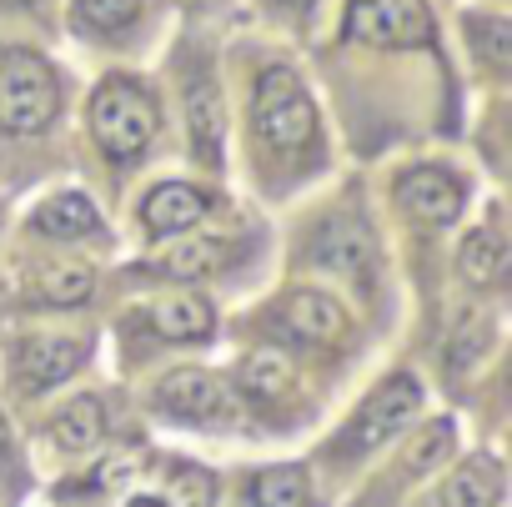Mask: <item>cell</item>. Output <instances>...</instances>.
Returning <instances> with one entry per match:
<instances>
[{
  "label": "cell",
  "mask_w": 512,
  "mask_h": 507,
  "mask_svg": "<svg viewBox=\"0 0 512 507\" xmlns=\"http://www.w3.org/2000/svg\"><path fill=\"white\" fill-rule=\"evenodd\" d=\"M502 502V467L492 457H472L447 482V507H497Z\"/></svg>",
  "instance_id": "cell-16"
},
{
  "label": "cell",
  "mask_w": 512,
  "mask_h": 507,
  "mask_svg": "<svg viewBox=\"0 0 512 507\" xmlns=\"http://www.w3.org/2000/svg\"><path fill=\"white\" fill-rule=\"evenodd\" d=\"M251 502L256 507H312V487L302 467H267L251 477Z\"/></svg>",
  "instance_id": "cell-17"
},
{
  "label": "cell",
  "mask_w": 512,
  "mask_h": 507,
  "mask_svg": "<svg viewBox=\"0 0 512 507\" xmlns=\"http://www.w3.org/2000/svg\"><path fill=\"white\" fill-rule=\"evenodd\" d=\"M347 36L367 46H432L437 21L427 11V0H352Z\"/></svg>",
  "instance_id": "cell-5"
},
{
  "label": "cell",
  "mask_w": 512,
  "mask_h": 507,
  "mask_svg": "<svg viewBox=\"0 0 512 507\" xmlns=\"http://www.w3.org/2000/svg\"><path fill=\"white\" fill-rule=\"evenodd\" d=\"M151 327L166 337V342H206L216 317H211V302L196 297V292H166L151 302Z\"/></svg>",
  "instance_id": "cell-12"
},
{
  "label": "cell",
  "mask_w": 512,
  "mask_h": 507,
  "mask_svg": "<svg viewBox=\"0 0 512 507\" xmlns=\"http://www.w3.org/2000/svg\"><path fill=\"white\" fill-rule=\"evenodd\" d=\"M0 6H21V0H0Z\"/></svg>",
  "instance_id": "cell-28"
},
{
  "label": "cell",
  "mask_w": 512,
  "mask_h": 507,
  "mask_svg": "<svg viewBox=\"0 0 512 507\" xmlns=\"http://www.w3.org/2000/svg\"><path fill=\"white\" fill-rule=\"evenodd\" d=\"M146 0H76V26L86 31H126L131 21H141Z\"/></svg>",
  "instance_id": "cell-22"
},
{
  "label": "cell",
  "mask_w": 512,
  "mask_h": 507,
  "mask_svg": "<svg viewBox=\"0 0 512 507\" xmlns=\"http://www.w3.org/2000/svg\"><path fill=\"white\" fill-rule=\"evenodd\" d=\"M31 226L46 231V236H66V241H76V236H96V231H101V211H96L91 196H81V191H61V196H51V201L31 216Z\"/></svg>",
  "instance_id": "cell-13"
},
{
  "label": "cell",
  "mask_w": 512,
  "mask_h": 507,
  "mask_svg": "<svg viewBox=\"0 0 512 507\" xmlns=\"http://www.w3.org/2000/svg\"><path fill=\"white\" fill-rule=\"evenodd\" d=\"M241 387L251 392V397H282L287 387H292V362L282 357V352H251L246 362H241Z\"/></svg>",
  "instance_id": "cell-21"
},
{
  "label": "cell",
  "mask_w": 512,
  "mask_h": 507,
  "mask_svg": "<svg viewBox=\"0 0 512 507\" xmlns=\"http://www.w3.org/2000/svg\"><path fill=\"white\" fill-rule=\"evenodd\" d=\"M251 126H256V141L272 151H307L317 141V106L287 66H267L256 76Z\"/></svg>",
  "instance_id": "cell-2"
},
{
  "label": "cell",
  "mask_w": 512,
  "mask_h": 507,
  "mask_svg": "<svg viewBox=\"0 0 512 507\" xmlns=\"http://www.w3.org/2000/svg\"><path fill=\"white\" fill-rule=\"evenodd\" d=\"M11 462V427H6V417H0V467Z\"/></svg>",
  "instance_id": "cell-26"
},
{
  "label": "cell",
  "mask_w": 512,
  "mask_h": 507,
  "mask_svg": "<svg viewBox=\"0 0 512 507\" xmlns=\"http://www.w3.org/2000/svg\"><path fill=\"white\" fill-rule=\"evenodd\" d=\"M186 116H191V146L216 161L221 156V131H226V116H221V91L201 76L191 91H186Z\"/></svg>",
  "instance_id": "cell-15"
},
{
  "label": "cell",
  "mask_w": 512,
  "mask_h": 507,
  "mask_svg": "<svg viewBox=\"0 0 512 507\" xmlns=\"http://www.w3.org/2000/svg\"><path fill=\"white\" fill-rule=\"evenodd\" d=\"M312 262L317 267H332V272H352V277H367L372 272V236L357 216H332L317 226L312 236Z\"/></svg>",
  "instance_id": "cell-10"
},
{
  "label": "cell",
  "mask_w": 512,
  "mask_h": 507,
  "mask_svg": "<svg viewBox=\"0 0 512 507\" xmlns=\"http://www.w3.org/2000/svg\"><path fill=\"white\" fill-rule=\"evenodd\" d=\"M31 297H36V302H46V307H76V302H86V297H91V272H86L81 262L46 267V272H41V282L31 287Z\"/></svg>",
  "instance_id": "cell-19"
},
{
  "label": "cell",
  "mask_w": 512,
  "mask_h": 507,
  "mask_svg": "<svg viewBox=\"0 0 512 507\" xmlns=\"http://www.w3.org/2000/svg\"><path fill=\"white\" fill-rule=\"evenodd\" d=\"M126 507H171V497H166V492H136Z\"/></svg>",
  "instance_id": "cell-25"
},
{
  "label": "cell",
  "mask_w": 512,
  "mask_h": 507,
  "mask_svg": "<svg viewBox=\"0 0 512 507\" xmlns=\"http://www.w3.org/2000/svg\"><path fill=\"white\" fill-rule=\"evenodd\" d=\"M277 6H287V11H307L312 0H277Z\"/></svg>",
  "instance_id": "cell-27"
},
{
  "label": "cell",
  "mask_w": 512,
  "mask_h": 507,
  "mask_svg": "<svg viewBox=\"0 0 512 507\" xmlns=\"http://www.w3.org/2000/svg\"><path fill=\"white\" fill-rule=\"evenodd\" d=\"M507 267V246L497 241V231H472L467 241H462V251H457V272L467 277V282H497V272Z\"/></svg>",
  "instance_id": "cell-18"
},
{
  "label": "cell",
  "mask_w": 512,
  "mask_h": 507,
  "mask_svg": "<svg viewBox=\"0 0 512 507\" xmlns=\"http://www.w3.org/2000/svg\"><path fill=\"white\" fill-rule=\"evenodd\" d=\"M417 407H422V387H417L407 372L387 377V382L362 402V412L347 422V432H342V452H372V447L392 442V437L417 417Z\"/></svg>",
  "instance_id": "cell-6"
},
{
  "label": "cell",
  "mask_w": 512,
  "mask_h": 507,
  "mask_svg": "<svg viewBox=\"0 0 512 507\" xmlns=\"http://www.w3.org/2000/svg\"><path fill=\"white\" fill-rule=\"evenodd\" d=\"M51 442L61 447V452H91L101 437H106V412H101V402L96 397H76L71 407H61L56 417H51Z\"/></svg>",
  "instance_id": "cell-14"
},
{
  "label": "cell",
  "mask_w": 512,
  "mask_h": 507,
  "mask_svg": "<svg viewBox=\"0 0 512 507\" xmlns=\"http://www.w3.org/2000/svg\"><path fill=\"white\" fill-rule=\"evenodd\" d=\"M211 196L186 186V181H161L156 191H146L141 201V226L151 236H171V231H191L196 221H206Z\"/></svg>",
  "instance_id": "cell-11"
},
{
  "label": "cell",
  "mask_w": 512,
  "mask_h": 507,
  "mask_svg": "<svg viewBox=\"0 0 512 507\" xmlns=\"http://www.w3.org/2000/svg\"><path fill=\"white\" fill-rule=\"evenodd\" d=\"M56 111H61V86L41 56L31 51L0 56V131L36 136L56 121Z\"/></svg>",
  "instance_id": "cell-3"
},
{
  "label": "cell",
  "mask_w": 512,
  "mask_h": 507,
  "mask_svg": "<svg viewBox=\"0 0 512 507\" xmlns=\"http://www.w3.org/2000/svg\"><path fill=\"white\" fill-rule=\"evenodd\" d=\"M86 352H91V342L86 337H26L21 347H16V372H21V382L26 387H51V382H61V377H71L81 362H86Z\"/></svg>",
  "instance_id": "cell-9"
},
{
  "label": "cell",
  "mask_w": 512,
  "mask_h": 507,
  "mask_svg": "<svg viewBox=\"0 0 512 507\" xmlns=\"http://www.w3.org/2000/svg\"><path fill=\"white\" fill-rule=\"evenodd\" d=\"M467 36L477 41V51L492 61V66H507L512 61V26L497 21V16H472L467 21Z\"/></svg>",
  "instance_id": "cell-23"
},
{
  "label": "cell",
  "mask_w": 512,
  "mask_h": 507,
  "mask_svg": "<svg viewBox=\"0 0 512 507\" xmlns=\"http://www.w3.org/2000/svg\"><path fill=\"white\" fill-rule=\"evenodd\" d=\"M156 412L171 422H191V427H226L236 422V402L231 387L221 377H211L206 367H176L156 382Z\"/></svg>",
  "instance_id": "cell-4"
},
{
  "label": "cell",
  "mask_w": 512,
  "mask_h": 507,
  "mask_svg": "<svg viewBox=\"0 0 512 507\" xmlns=\"http://www.w3.org/2000/svg\"><path fill=\"white\" fill-rule=\"evenodd\" d=\"M226 267V241H181L171 257L161 262V272H171V277H181V282H201V277H211V272H221Z\"/></svg>",
  "instance_id": "cell-20"
},
{
  "label": "cell",
  "mask_w": 512,
  "mask_h": 507,
  "mask_svg": "<svg viewBox=\"0 0 512 507\" xmlns=\"http://www.w3.org/2000/svg\"><path fill=\"white\" fill-rule=\"evenodd\" d=\"M156 121H161L156 96L131 76H111L91 96V131H96V141H101V151L111 161H136L151 146Z\"/></svg>",
  "instance_id": "cell-1"
},
{
  "label": "cell",
  "mask_w": 512,
  "mask_h": 507,
  "mask_svg": "<svg viewBox=\"0 0 512 507\" xmlns=\"http://www.w3.org/2000/svg\"><path fill=\"white\" fill-rule=\"evenodd\" d=\"M277 332L292 337V342H312V347H327L347 332V312L327 297V292H292L282 307H277Z\"/></svg>",
  "instance_id": "cell-8"
},
{
  "label": "cell",
  "mask_w": 512,
  "mask_h": 507,
  "mask_svg": "<svg viewBox=\"0 0 512 507\" xmlns=\"http://www.w3.org/2000/svg\"><path fill=\"white\" fill-rule=\"evenodd\" d=\"M397 201L422 221V226H447L462 216V181L442 166H412L397 181Z\"/></svg>",
  "instance_id": "cell-7"
},
{
  "label": "cell",
  "mask_w": 512,
  "mask_h": 507,
  "mask_svg": "<svg viewBox=\"0 0 512 507\" xmlns=\"http://www.w3.org/2000/svg\"><path fill=\"white\" fill-rule=\"evenodd\" d=\"M447 437H452V427H447V422H437V427H432V432L422 437V447L412 452V467H427V462H432V457H437V452L447 447Z\"/></svg>",
  "instance_id": "cell-24"
}]
</instances>
